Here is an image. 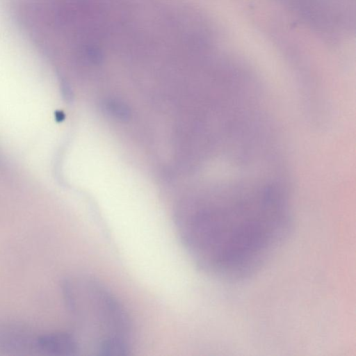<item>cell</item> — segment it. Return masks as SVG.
Masks as SVG:
<instances>
[{"label":"cell","mask_w":356,"mask_h":356,"mask_svg":"<svg viewBox=\"0 0 356 356\" xmlns=\"http://www.w3.org/2000/svg\"><path fill=\"white\" fill-rule=\"evenodd\" d=\"M63 291L69 310L95 342L96 352L106 343L128 342L129 315L102 283L90 277L75 278L63 284Z\"/></svg>","instance_id":"obj_2"},{"label":"cell","mask_w":356,"mask_h":356,"mask_svg":"<svg viewBox=\"0 0 356 356\" xmlns=\"http://www.w3.org/2000/svg\"><path fill=\"white\" fill-rule=\"evenodd\" d=\"M284 200L266 192L179 214L176 228L195 262L229 280L248 277L289 233Z\"/></svg>","instance_id":"obj_1"},{"label":"cell","mask_w":356,"mask_h":356,"mask_svg":"<svg viewBox=\"0 0 356 356\" xmlns=\"http://www.w3.org/2000/svg\"><path fill=\"white\" fill-rule=\"evenodd\" d=\"M35 348L44 354L57 356L74 355L79 350L77 340L65 332H51L38 337Z\"/></svg>","instance_id":"obj_3"}]
</instances>
